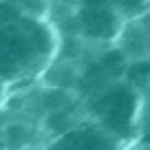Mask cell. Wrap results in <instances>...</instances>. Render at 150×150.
<instances>
[{"instance_id":"6da1fadb","label":"cell","mask_w":150,"mask_h":150,"mask_svg":"<svg viewBox=\"0 0 150 150\" xmlns=\"http://www.w3.org/2000/svg\"><path fill=\"white\" fill-rule=\"evenodd\" d=\"M57 51V31L47 18H29L0 0V84H20L44 73Z\"/></svg>"},{"instance_id":"7a4b0ae2","label":"cell","mask_w":150,"mask_h":150,"mask_svg":"<svg viewBox=\"0 0 150 150\" xmlns=\"http://www.w3.org/2000/svg\"><path fill=\"white\" fill-rule=\"evenodd\" d=\"M141 97L122 80L110 82L97 93L86 97V112L95 126L106 132L112 141H126L135 135L137 117L141 108Z\"/></svg>"},{"instance_id":"3957f363","label":"cell","mask_w":150,"mask_h":150,"mask_svg":"<svg viewBox=\"0 0 150 150\" xmlns=\"http://www.w3.org/2000/svg\"><path fill=\"white\" fill-rule=\"evenodd\" d=\"M148 13L139 18L124 20L112 47H117L126 60H139L148 57Z\"/></svg>"},{"instance_id":"277c9868","label":"cell","mask_w":150,"mask_h":150,"mask_svg":"<svg viewBox=\"0 0 150 150\" xmlns=\"http://www.w3.org/2000/svg\"><path fill=\"white\" fill-rule=\"evenodd\" d=\"M122 82L128 84L132 91H137L139 95H144L146 88H148V57L128 60L126 69L122 73Z\"/></svg>"},{"instance_id":"5b68a950","label":"cell","mask_w":150,"mask_h":150,"mask_svg":"<svg viewBox=\"0 0 150 150\" xmlns=\"http://www.w3.org/2000/svg\"><path fill=\"white\" fill-rule=\"evenodd\" d=\"M29 18H47L51 9V0H9Z\"/></svg>"},{"instance_id":"8992f818","label":"cell","mask_w":150,"mask_h":150,"mask_svg":"<svg viewBox=\"0 0 150 150\" xmlns=\"http://www.w3.org/2000/svg\"><path fill=\"white\" fill-rule=\"evenodd\" d=\"M112 7L122 13L124 20L128 18H139L148 13V0H110Z\"/></svg>"}]
</instances>
